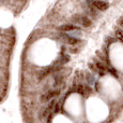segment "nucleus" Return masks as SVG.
I'll use <instances>...</instances> for the list:
<instances>
[{
  "instance_id": "4",
  "label": "nucleus",
  "mask_w": 123,
  "mask_h": 123,
  "mask_svg": "<svg viewBox=\"0 0 123 123\" xmlns=\"http://www.w3.org/2000/svg\"><path fill=\"white\" fill-rule=\"evenodd\" d=\"M57 95H59V91L58 90H53V91H49V92H47V93H45L41 97V100L44 101V103L45 101H49L50 99H53Z\"/></svg>"
},
{
  "instance_id": "5",
  "label": "nucleus",
  "mask_w": 123,
  "mask_h": 123,
  "mask_svg": "<svg viewBox=\"0 0 123 123\" xmlns=\"http://www.w3.org/2000/svg\"><path fill=\"white\" fill-rule=\"evenodd\" d=\"M62 39L64 40L67 43H68V44H77L78 42L80 41V40L78 39V38H75V37H72V36H68V35H67V34H63L62 36Z\"/></svg>"
},
{
  "instance_id": "1",
  "label": "nucleus",
  "mask_w": 123,
  "mask_h": 123,
  "mask_svg": "<svg viewBox=\"0 0 123 123\" xmlns=\"http://www.w3.org/2000/svg\"><path fill=\"white\" fill-rule=\"evenodd\" d=\"M72 21L73 23L75 24H78V25H81L82 27H90L92 24V21L90 20L87 15H80V14H77V15L73 16L72 17Z\"/></svg>"
},
{
  "instance_id": "9",
  "label": "nucleus",
  "mask_w": 123,
  "mask_h": 123,
  "mask_svg": "<svg viewBox=\"0 0 123 123\" xmlns=\"http://www.w3.org/2000/svg\"><path fill=\"white\" fill-rule=\"evenodd\" d=\"M86 80H87V82H88L89 84H92L93 83V76L92 75H90V74H87V76H86Z\"/></svg>"
},
{
  "instance_id": "6",
  "label": "nucleus",
  "mask_w": 123,
  "mask_h": 123,
  "mask_svg": "<svg viewBox=\"0 0 123 123\" xmlns=\"http://www.w3.org/2000/svg\"><path fill=\"white\" fill-rule=\"evenodd\" d=\"M95 67H96V69H98V72H100L101 75H103L104 71L106 70V68H105V66H104V64L101 63V62H98V61L95 62Z\"/></svg>"
},
{
  "instance_id": "11",
  "label": "nucleus",
  "mask_w": 123,
  "mask_h": 123,
  "mask_svg": "<svg viewBox=\"0 0 123 123\" xmlns=\"http://www.w3.org/2000/svg\"><path fill=\"white\" fill-rule=\"evenodd\" d=\"M116 34H117V37L123 42V32L121 31V30H117V32H116Z\"/></svg>"
},
{
  "instance_id": "8",
  "label": "nucleus",
  "mask_w": 123,
  "mask_h": 123,
  "mask_svg": "<svg viewBox=\"0 0 123 123\" xmlns=\"http://www.w3.org/2000/svg\"><path fill=\"white\" fill-rule=\"evenodd\" d=\"M75 91H76L78 94H80V95H85V85L78 84V85L75 87Z\"/></svg>"
},
{
  "instance_id": "10",
  "label": "nucleus",
  "mask_w": 123,
  "mask_h": 123,
  "mask_svg": "<svg viewBox=\"0 0 123 123\" xmlns=\"http://www.w3.org/2000/svg\"><path fill=\"white\" fill-rule=\"evenodd\" d=\"M68 60H70V57H68V55H64L62 58L60 60V64H65L67 62H68Z\"/></svg>"
},
{
  "instance_id": "3",
  "label": "nucleus",
  "mask_w": 123,
  "mask_h": 123,
  "mask_svg": "<svg viewBox=\"0 0 123 123\" xmlns=\"http://www.w3.org/2000/svg\"><path fill=\"white\" fill-rule=\"evenodd\" d=\"M58 29L60 30V31H62V32H68V31H74V30L79 31L80 28L77 25H75V24H64V25L60 26Z\"/></svg>"
},
{
  "instance_id": "7",
  "label": "nucleus",
  "mask_w": 123,
  "mask_h": 123,
  "mask_svg": "<svg viewBox=\"0 0 123 123\" xmlns=\"http://www.w3.org/2000/svg\"><path fill=\"white\" fill-rule=\"evenodd\" d=\"M55 104H56V100H55V99H51L50 103H49V105L47 106L46 109H45V111H44V115H47L49 112H50L51 109L54 108V106H55Z\"/></svg>"
},
{
  "instance_id": "2",
  "label": "nucleus",
  "mask_w": 123,
  "mask_h": 123,
  "mask_svg": "<svg viewBox=\"0 0 123 123\" xmlns=\"http://www.w3.org/2000/svg\"><path fill=\"white\" fill-rule=\"evenodd\" d=\"M89 6L93 7L94 9L98 11H105L108 9L109 3L107 1H104V0H88Z\"/></svg>"
}]
</instances>
